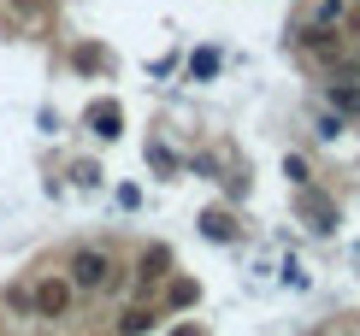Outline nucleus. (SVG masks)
<instances>
[{
	"label": "nucleus",
	"instance_id": "1",
	"mask_svg": "<svg viewBox=\"0 0 360 336\" xmlns=\"http://www.w3.org/2000/svg\"><path fill=\"white\" fill-rule=\"evenodd\" d=\"M65 278H71V289H77V295H101V289L112 283V254H107V248H77Z\"/></svg>",
	"mask_w": 360,
	"mask_h": 336
},
{
	"label": "nucleus",
	"instance_id": "2",
	"mask_svg": "<svg viewBox=\"0 0 360 336\" xmlns=\"http://www.w3.org/2000/svg\"><path fill=\"white\" fill-rule=\"evenodd\" d=\"M71 307H77L71 278H41L36 289H30V313H36V318H65Z\"/></svg>",
	"mask_w": 360,
	"mask_h": 336
},
{
	"label": "nucleus",
	"instance_id": "3",
	"mask_svg": "<svg viewBox=\"0 0 360 336\" xmlns=\"http://www.w3.org/2000/svg\"><path fill=\"white\" fill-rule=\"evenodd\" d=\"M307 53L325 59V65H337L342 59V30L337 24H307Z\"/></svg>",
	"mask_w": 360,
	"mask_h": 336
},
{
	"label": "nucleus",
	"instance_id": "4",
	"mask_svg": "<svg viewBox=\"0 0 360 336\" xmlns=\"http://www.w3.org/2000/svg\"><path fill=\"white\" fill-rule=\"evenodd\" d=\"M160 325V313H148V307H124L118 313V336H148Z\"/></svg>",
	"mask_w": 360,
	"mask_h": 336
},
{
	"label": "nucleus",
	"instance_id": "5",
	"mask_svg": "<svg viewBox=\"0 0 360 336\" xmlns=\"http://www.w3.org/2000/svg\"><path fill=\"white\" fill-rule=\"evenodd\" d=\"M166 266H172V254H166V248H148L136 278H142V283H160V278H166Z\"/></svg>",
	"mask_w": 360,
	"mask_h": 336
},
{
	"label": "nucleus",
	"instance_id": "6",
	"mask_svg": "<svg viewBox=\"0 0 360 336\" xmlns=\"http://www.w3.org/2000/svg\"><path fill=\"white\" fill-rule=\"evenodd\" d=\"M201 231L213 236V242H236V219H231V212H207V219H201Z\"/></svg>",
	"mask_w": 360,
	"mask_h": 336
},
{
	"label": "nucleus",
	"instance_id": "7",
	"mask_svg": "<svg viewBox=\"0 0 360 336\" xmlns=\"http://www.w3.org/2000/svg\"><path fill=\"white\" fill-rule=\"evenodd\" d=\"M89 124H95L101 136H118V106H112V101H101L95 112H89Z\"/></svg>",
	"mask_w": 360,
	"mask_h": 336
},
{
	"label": "nucleus",
	"instance_id": "8",
	"mask_svg": "<svg viewBox=\"0 0 360 336\" xmlns=\"http://www.w3.org/2000/svg\"><path fill=\"white\" fill-rule=\"evenodd\" d=\"M331 101H337V106H349V112H360V89H342V83H331Z\"/></svg>",
	"mask_w": 360,
	"mask_h": 336
},
{
	"label": "nucleus",
	"instance_id": "9",
	"mask_svg": "<svg viewBox=\"0 0 360 336\" xmlns=\"http://www.w3.org/2000/svg\"><path fill=\"white\" fill-rule=\"evenodd\" d=\"M6 307H18V313H30V289L18 283V289H6Z\"/></svg>",
	"mask_w": 360,
	"mask_h": 336
},
{
	"label": "nucleus",
	"instance_id": "10",
	"mask_svg": "<svg viewBox=\"0 0 360 336\" xmlns=\"http://www.w3.org/2000/svg\"><path fill=\"white\" fill-rule=\"evenodd\" d=\"M349 6H360V0H349Z\"/></svg>",
	"mask_w": 360,
	"mask_h": 336
}]
</instances>
